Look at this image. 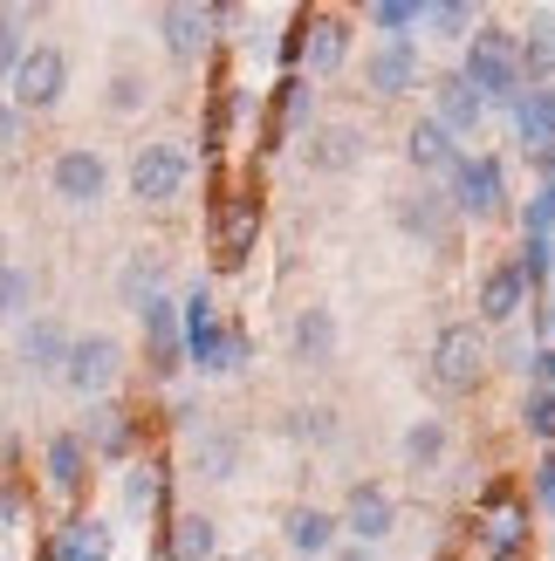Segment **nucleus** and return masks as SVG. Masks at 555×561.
<instances>
[{
  "label": "nucleus",
  "instance_id": "obj_8",
  "mask_svg": "<svg viewBox=\"0 0 555 561\" xmlns=\"http://www.w3.org/2000/svg\"><path fill=\"white\" fill-rule=\"evenodd\" d=\"M124 377V343L110 329H90V335H69V356H63V390H76L82 404H103Z\"/></svg>",
  "mask_w": 555,
  "mask_h": 561
},
{
  "label": "nucleus",
  "instance_id": "obj_41",
  "mask_svg": "<svg viewBox=\"0 0 555 561\" xmlns=\"http://www.w3.org/2000/svg\"><path fill=\"white\" fill-rule=\"evenodd\" d=\"M145 103H151V82L137 76V69H117V76H110V90H103V110H110V117H137Z\"/></svg>",
  "mask_w": 555,
  "mask_h": 561
},
{
  "label": "nucleus",
  "instance_id": "obj_26",
  "mask_svg": "<svg viewBox=\"0 0 555 561\" xmlns=\"http://www.w3.org/2000/svg\"><path fill=\"white\" fill-rule=\"evenodd\" d=\"M240 459H247V438H240L234 425H219V417H206V425L192 432V466H200V480H213V486L240 480Z\"/></svg>",
  "mask_w": 555,
  "mask_h": 561
},
{
  "label": "nucleus",
  "instance_id": "obj_37",
  "mask_svg": "<svg viewBox=\"0 0 555 561\" xmlns=\"http://www.w3.org/2000/svg\"><path fill=\"white\" fill-rule=\"evenodd\" d=\"M282 432H288L295 445H337V438H343V425H337V411H329V404H295V411L282 417Z\"/></svg>",
  "mask_w": 555,
  "mask_h": 561
},
{
  "label": "nucleus",
  "instance_id": "obj_2",
  "mask_svg": "<svg viewBox=\"0 0 555 561\" xmlns=\"http://www.w3.org/2000/svg\"><path fill=\"white\" fill-rule=\"evenodd\" d=\"M466 90H474L487 110H508L529 82H521V62H514V27H501V21H480L474 35L460 42V69H453Z\"/></svg>",
  "mask_w": 555,
  "mask_h": 561
},
{
  "label": "nucleus",
  "instance_id": "obj_13",
  "mask_svg": "<svg viewBox=\"0 0 555 561\" xmlns=\"http://www.w3.org/2000/svg\"><path fill=\"white\" fill-rule=\"evenodd\" d=\"M371 158V137L364 124H316L309 137H302V164H309V179H350L356 164Z\"/></svg>",
  "mask_w": 555,
  "mask_h": 561
},
{
  "label": "nucleus",
  "instance_id": "obj_44",
  "mask_svg": "<svg viewBox=\"0 0 555 561\" xmlns=\"http://www.w3.org/2000/svg\"><path fill=\"white\" fill-rule=\"evenodd\" d=\"M529 507H548V514H555V453L535 459V493H529Z\"/></svg>",
  "mask_w": 555,
  "mask_h": 561
},
{
  "label": "nucleus",
  "instance_id": "obj_42",
  "mask_svg": "<svg viewBox=\"0 0 555 561\" xmlns=\"http://www.w3.org/2000/svg\"><path fill=\"white\" fill-rule=\"evenodd\" d=\"M521 425H529L535 445L555 453V390H529V398H521Z\"/></svg>",
  "mask_w": 555,
  "mask_h": 561
},
{
  "label": "nucleus",
  "instance_id": "obj_45",
  "mask_svg": "<svg viewBox=\"0 0 555 561\" xmlns=\"http://www.w3.org/2000/svg\"><path fill=\"white\" fill-rule=\"evenodd\" d=\"M521 377H529V390H555V350L535 343V356H529V370H521Z\"/></svg>",
  "mask_w": 555,
  "mask_h": 561
},
{
  "label": "nucleus",
  "instance_id": "obj_9",
  "mask_svg": "<svg viewBox=\"0 0 555 561\" xmlns=\"http://www.w3.org/2000/svg\"><path fill=\"white\" fill-rule=\"evenodd\" d=\"M76 438H82V453L90 459H110V466H131L137 453H151V432H145V417H137L131 404L117 398H103L76 417Z\"/></svg>",
  "mask_w": 555,
  "mask_h": 561
},
{
  "label": "nucleus",
  "instance_id": "obj_33",
  "mask_svg": "<svg viewBox=\"0 0 555 561\" xmlns=\"http://www.w3.org/2000/svg\"><path fill=\"white\" fill-rule=\"evenodd\" d=\"M282 541H288V554H302V561H322L329 548H337V514L302 500V507L282 514Z\"/></svg>",
  "mask_w": 555,
  "mask_h": 561
},
{
  "label": "nucleus",
  "instance_id": "obj_36",
  "mask_svg": "<svg viewBox=\"0 0 555 561\" xmlns=\"http://www.w3.org/2000/svg\"><path fill=\"white\" fill-rule=\"evenodd\" d=\"M42 14H48L42 0H35V8H0V82H8V76H14V62L27 55V27H35Z\"/></svg>",
  "mask_w": 555,
  "mask_h": 561
},
{
  "label": "nucleus",
  "instance_id": "obj_7",
  "mask_svg": "<svg viewBox=\"0 0 555 561\" xmlns=\"http://www.w3.org/2000/svg\"><path fill=\"white\" fill-rule=\"evenodd\" d=\"M392 227L411 240V247H432V254H460V213L446 199V185H411L392 199Z\"/></svg>",
  "mask_w": 555,
  "mask_h": 561
},
{
  "label": "nucleus",
  "instance_id": "obj_20",
  "mask_svg": "<svg viewBox=\"0 0 555 561\" xmlns=\"http://www.w3.org/2000/svg\"><path fill=\"white\" fill-rule=\"evenodd\" d=\"M419 82H426V69H419V42H377V48L364 55V90H371L377 103H405Z\"/></svg>",
  "mask_w": 555,
  "mask_h": 561
},
{
  "label": "nucleus",
  "instance_id": "obj_32",
  "mask_svg": "<svg viewBox=\"0 0 555 561\" xmlns=\"http://www.w3.org/2000/svg\"><path fill=\"white\" fill-rule=\"evenodd\" d=\"M165 561H219V520L213 514H200V507H192V514H172V520H165Z\"/></svg>",
  "mask_w": 555,
  "mask_h": 561
},
{
  "label": "nucleus",
  "instance_id": "obj_43",
  "mask_svg": "<svg viewBox=\"0 0 555 561\" xmlns=\"http://www.w3.org/2000/svg\"><path fill=\"white\" fill-rule=\"evenodd\" d=\"M21 527H27V493H21V480L0 472V541H14Z\"/></svg>",
  "mask_w": 555,
  "mask_h": 561
},
{
  "label": "nucleus",
  "instance_id": "obj_24",
  "mask_svg": "<svg viewBox=\"0 0 555 561\" xmlns=\"http://www.w3.org/2000/svg\"><path fill=\"white\" fill-rule=\"evenodd\" d=\"M508 124H514V151L521 158L555 151V96H548V82H529V90L508 103Z\"/></svg>",
  "mask_w": 555,
  "mask_h": 561
},
{
  "label": "nucleus",
  "instance_id": "obj_40",
  "mask_svg": "<svg viewBox=\"0 0 555 561\" xmlns=\"http://www.w3.org/2000/svg\"><path fill=\"white\" fill-rule=\"evenodd\" d=\"M508 267L521 274V288H529V295H535V288H542V280L555 274V240H521V247H514V254H508Z\"/></svg>",
  "mask_w": 555,
  "mask_h": 561
},
{
  "label": "nucleus",
  "instance_id": "obj_12",
  "mask_svg": "<svg viewBox=\"0 0 555 561\" xmlns=\"http://www.w3.org/2000/svg\"><path fill=\"white\" fill-rule=\"evenodd\" d=\"M48 192L63 206H76V213H97L103 192H110V158L90 151V145H63L48 158Z\"/></svg>",
  "mask_w": 555,
  "mask_h": 561
},
{
  "label": "nucleus",
  "instance_id": "obj_17",
  "mask_svg": "<svg viewBox=\"0 0 555 561\" xmlns=\"http://www.w3.org/2000/svg\"><path fill=\"white\" fill-rule=\"evenodd\" d=\"M137 329H145V363H151V377L158 383H172L185 370V343H179V295L165 288L151 295L145 308H137Z\"/></svg>",
  "mask_w": 555,
  "mask_h": 561
},
{
  "label": "nucleus",
  "instance_id": "obj_10",
  "mask_svg": "<svg viewBox=\"0 0 555 561\" xmlns=\"http://www.w3.org/2000/svg\"><path fill=\"white\" fill-rule=\"evenodd\" d=\"M446 199L460 213V227H466V219H480V227H487V219H508V164L487 158V151L480 158L466 151L446 172Z\"/></svg>",
  "mask_w": 555,
  "mask_h": 561
},
{
  "label": "nucleus",
  "instance_id": "obj_6",
  "mask_svg": "<svg viewBox=\"0 0 555 561\" xmlns=\"http://www.w3.org/2000/svg\"><path fill=\"white\" fill-rule=\"evenodd\" d=\"M529 493H514L508 480H494L480 500H474V548L487 561H521L529 554Z\"/></svg>",
  "mask_w": 555,
  "mask_h": 561
},
{
  "label": "nucleus",
  "instance_id": "obj_46",
  "mask_svg": "<svg viewBox=\"0 0 555 561\" xmlns=\"http://www.w3.org/2000/svg\"><path fill=\"white\" fill-rule=\"evenodd\" d=\"M21 137H27V117H21L14 103H0V151L14 158V151H21Z\"/></svg>",
  "mask_w": 555,
  "mask_h": 561
},
{
  "label": "nucleus",
  "instance_id": "obj_22",
  "mask_svg": "<svg viewBox=\"0 0 555 561\" xmlns=\"http://www.w3.org/2000/svg\"><path fill=\"white\" fill-rule=\"evenodd\" d=\"M110 548H117V527L103 514H69L63 527H48L35 561H110Z\"/></svg>",
  "mask_w": 555,
  "mask_h": 561
},
{
  "label": "nucleus",
  "instance_id": "obj_27",
  "mask_svg": "<svg viewBox=\"0 0 555 561\" xmlns=\"http://www.w3.org/2000/svg\"><path fill=\"white\" fill-rule=\"evenodd\" d=\"M460 158H466V151H460V145H453V137L439 130L432 117H411V124H405V164H411V172H419V185L446 179Z\"/></svg>",
  "mask_w": 555,
  "mask_h": 561
},
{
  "label": "nucleus",
  "instance_id": "obj_23",
  "mask_svg": "<svg viewBox=\"0 0 555 561\" xmlns=\"http://www.w3.org/2000/svg\"><path fill=\"white\" fill-rule=\"evenodd\" d=\"M158 35H165V55H172L179 69L206 62L213 55V8H185V0H172V8H158Z\"/></svg>",
  "mask_w": 555,
  "mask_h": 561
},
{
  "label": "nucleus",
  "instance_id": "obj_31",
  "mask_svg": "<svg viewBox=\"0 0 555 561\" xmlns=\"http://www.w3.org/2000/svg\"><path fill=\"white\" fill-rule=\"evenodd\" d=\"M288 356L302 370H329V363H337V316H329V308H302L288 322Z\"/></svg>",
  "mask_w": 555,
  "mask_h": 561
},
{
  "label": "nucleus",
  "instance_id": "obj_21",
  "mask_svg": "<svg viewBox=\"0 0 555 561\" xmlns=\"http://www.w3.org/2000/svg\"><path fill=\"white\" fill-rule=\"evenodd\" d=\"M42 486L63 500V507H76V500L90 493V453H82L76 432H48L42 438Z\"/></svg>",
  "mask_w": 555,
  "mask_h": 561
},
{
  "label": "nucleus",
  "instance_id": "obj_50",
  "mask_svg": "<svg viewBox=\"0 0 555 561\" xmlns=\"http://www.w3.org/2000/svg\"><path fill=\"white\" fill-rule=\"evenodd\" d=\"M219 561H254V554H219Z\"/></svg>",
  "mask_w": 555,
  "mask_h": 561
},
{
  "label": "nucleus",
  "instance_id": "obj_1",
  "mask_svg": "<svg viewBox=\"0 0 555 561\" xmlns=\"http://www.w3.org/2000/svg\"><path fill=\"white\" fill-rule=\"evenodd\" d=\"M179 343H185V363L200 377H234V370H247V356H254L247 322L219 316V301H213L206 280H192V288L179 295Z\"/></svg>",
  "mask_w": 555,
  "mask_h": 561
},
{
  "label": "nucleus",
  "instance_id": "obj_39",
  "mask_svg": "<svg viewBox=\"0 0 555 561\" xmlns=\"http://www.w3.org/2000/svg\"><path fill=\"white\" fill-rule=\"evenodd\" d=\"M35 295H42V280L27 274V267H0V322H27L35 316Z\"/></svg>",
  "mask_w": 555,
  "mask_h": 561
},
{
  "label": "nucleus",
  "instance_id": "obj_14",
  "mask_svg": "<svg viewBox=\"0 0 555 561\" xmlns=\"http://www.w3.org/2000/svg\"><path fill=\"white\" fill-rule=\"evenodd\" d=\"M117 500H124V514H145V520H172V453H137L124 466V480H117Z\"/></svg>",
  "mask_w": 555,
  "mask_h": 561
},
{
  "label": "nucleus",
  "instance_id": "obj_53",
  "mask_svg": "<svg viewBox=\"0 0 555 561\" xmlns=\"http://www.w3.org/2000/svg\"><path fill=\"white\" fill-rule=\"evenodd\" d=\"M548 280H555V274H548Z\"/></svg>",
  "mask_w": 555,
  "mask_h": 561
},
{
  "label": "nucleus",
  "instance_id": "obj_47",
  "mask_svg": "<svg viewBox=\"0 0 555 561\" xmlns=\"http://www.w3.org/2000/svg\"><path fill=\"white\" fill-rule=\"evenodd\" d=\"M521 164H529V172L542 179L535 192H555V151H535V158H521Z\"/></svg>",
  "mask_w": 555,
  "mask_h": 561
},
{
  "label": "nucleus",
  "instance_id": "obj_16",
  "mask_svg": "<svg viewBox=\"0 0 555 561\" xmlns=\"http://www.w3.org/2000/svg\"><path fill=\"white\" fill-rule=\"evenodd\" d=\"M337 527L356 541V548H377V541H392L398 535V500H392V486H377V480H356L350 493H343V514H337Z\"/></svg>",
  "mask_w": 555,
  "mask_h": 561
},
{
  "label": "nucleus",
  "instance_id": "obj_4",
  "mask_svg": "<svg viewBox=\"0 0 555 561\" xmlns=\"http://www.w3.org/2000/svg\"><path fill=\"white\" fill-rule=\"evenodd\" d=\"M494 370V343L480 322H446L432 335V390L439 398H474Z\"/></svg>",
  "mask_w": 555,
  "mask_h": 561
},
{
  "label": "nucleus",
  "instance_id": "obj_11",
  "mask_svg": "<svg viewBox=\"0 0 555 561\" xmlns=\"http://www.w3.org/2000/svg\"><path fill=\"white\" fill-rule=\"evenodd\" d=\"M63 90H69V55L55 42H27V55L8 76V103L21 110V117H48V110L63 103Z\"/></svg>",
  "mask_w": 555,
  "mask_h": 561
},
{
  "label": "nucleus",
  "instance_id": "obj_30",
  "mask_svg": "<svg viewBox=\"0 0 555 561\" xmlns=\"http://www.w3.org/2000/svg\"><path fill=\"white\" fill-rule=\"evenodd\" d=\"M514 62L521 82H555V8H529V21L514 27Z\"/></svg>",
  "mask_w": 555,
  "mask_h": 561
},
{
  "label": "nucleus",
  "instance_id": "obj_3",
  "mask_svg": "<svg viewBox=\"0 0 555 561\" xmlns=\"http://www.w3.org/2000/svg\"><path fill=\"white\" fill-rule=\"evenodd\" d=\"M261 227H268V199L261 185H227L206 213V254H213V274H240L261 247Z\"/></svg>",
  "mask_w": 555,
  "mask_h": 561
},
{
  "label": "nucleus",
  "instance_id": "obj_18",
  "mask_svg": "<svg viewBox=\"0 0 555 561\" xmlns=\"http://www.w3.org/2000/svg\"><path fill=\"white\" fill-rule=\"evenodd\" d=\"M63 356H69V322L63 316H27L14 329V370L21 377L55 383V377H63Z\"/></svg>",
  "mask_w": 555,
  "mask_h": 561
},
{
  "label": "nucleus",
  "instance_id": "obj_51",
  "mask_svg": "<svg viewBox=\"0 0 555 561\" xmlns=\"http://www.w3.org/2000/svg\"><path fill=\"white\" fill-rule=\"evenodd\" d=\"M145 561H165V548H151V554H145Z\"/></svg>",
  "mask_w": 555,
  "mask_h": 561
},
{
  "label": "nucleus",
  "instance_id": "obj_19",
  "mask_svg": "<svg viewBox=\"0 0 555 561\" xmlns=\"http://www.w3.org/2000/svg\"><path fill=\"white\" fill-rule=\"evenodd\" d=\"M343 62H350V21L343 14H302V62H295V76H309V82H322V76H343Z\"/></svg>",
  "mask_w": 555,
  "mask_h": 561
},
{
  "label": "nucleus",
  "instance_id": "obj_49",
  "mask_svg": "<svg viewBox=\"0 0 555 561\" xmlns=\"http://www.w3.org/2000/svg\"><path fill=\"white\" fill-rule=\"evenodd\" d=\"M0 267H8V233H0Z\"/></svg>",
  "mask_w": 555,
  "mask_h": 561
},
{
  "label": "nucleus",
  "instance_id": "obj_15",
  "mask_svg": "<svg viewBox=\"0 0 555 561\" xmlns=\"http://www.w3.org/2000/svg\"><path fill=\"white\" fill-rule=\"evenodd\" d=\"M316 110H322V90L309 76H282L274 82V110L261 124V151H282L288 137H309L316 130Z\"/></svg>",
  "mask_w": 555,
  "mask_h": 561
},
{
  "label": "nucleus",
  "instance_id": "obj_48",
  "mask_svg": "<svg viewBox=\"0 0 555 561\" xmlns=\"http://www.w3.org/2000/svg\"><path fill=\"white\" fill-rule=\"evenodd\" d=\"M329 554H337V561H377V548H356V541L350 548H329Z\"/></svg>",
  "mask_w": 555,
  "mask_h": 561
},
{
  "label": "nucleus",
  "instance_id": "obj_25",
  "mask_svg": "<svg viewBox=\"0 0 555 561\" xmlns=\"http://www.w3.org/2000/svg\"><path fill=\"white\" fill-rule=\"evenodd\" d=\"M426 90H432V124L446 130L453 145H460V137H474V130L487 124V103H480L474 90H466V82H460L453 69H446V76H432Z\"/></svg>",
  "mask_w": 555,
  "mask_h": 561
},
{
  "label": "nucleus",
  "instance_id": "obj_34",
  "mask_svg": "<svg viewBox=\"0 0 555 561\" xmlns=\"http://www.w3.org/2000/svg\"><path fill=\"white\" fill-rule=\"evenodd\" d=\"M446 445H453V432H446V417H419V425L405 432V472H439L446 466Z\"/></svg>",
  "mask_w": 555,
  "mask_h": 561
},
{
  "label": "nucleus",
  "instance_id": "obj_35",
  "mask_svg": "<svg viewBox=\"0 0 555 561\" xmlns=\"http://www.w3.org/2000/svg\"><path fill=\"white\" fill-rule=\"evenodd\" d=\"M364 21L384 42H411V27H426V0H371Z\"/></svg>",
  "mask_w": 555,
  "mask_h": 561
},
{
  "label": "nucleus",
  "instance_id": "obj_28",
  "mask_svg": "<svg viewBox=\"0 0 555 561\" xmlns=\"http://www.w3.org/2000/svg\"><path fill=\"white\" fill-rule=\"evenodd\" d=\"M165 280H172V254H165V247H131L124 267H117V301L137 316L151 295H165Z\"/></svg>",
  "mask_w": 555,
  "mask_h": 561
},
{
  "label": "nucleus",
  "instance_id": "obj_29",
  "mask_svg": "<svg viewBox=\"0 0 555 561\" xmlns=\"http://www.w3.org/2000/svg\"><path fill=\"white\" fill-rule=\"evenodd\" d=\"M521 308H529V288H521V274L508 267V261H494L487 274H480V295H474V322L480 329H508Z\"/></svg>",
  "mask_w": 555,
  "mask_h": 561
},
{
  "label": "nucleus",
  "instance_id": "obj_5",
  "mask_svg": "<svg viewBox=\"0 0 555 561\" xmlns=\"http://www.w3.org/2000/svg\"><path fill=\"white\" fill-rule=\"evenodd\" d=\"M124 179H131V199H137V206H151V213L179 206L185 185H192V151H185V137H151V145H137Z\"/></svg>",
  "mask_w": 555,
  "mask_h": 561
},
{
  "label": "nucleus",
  "instance_id": "obj_38",
  "mask_svg": "<svg viewBox=\"0 0 555 561\" xmlns=\"http://www.w3.org/2000/svg\"><path fill=\"white\" fill-rule=\"evenodd\" d=\"M480 21H487V8H474V0H426V27L446 42H466Z\"/></svg>",
  "mask_w": 555,
  "mask_h": 561
},
{
  "label": "nucleus",
  "instance_id": "obj_52",
  "mask_svg": "<svg viewBox=\"0 0 555 561\" xmlns=\"http://www.w3.org/2000/svg\"><path fill=\"white\" fill-rule=\"evenodd\" d=\"M548 96H555V82H548Z\"/></svg>",
  "mask_w": 555,
  "mask_h": 561
}]
</instances>
